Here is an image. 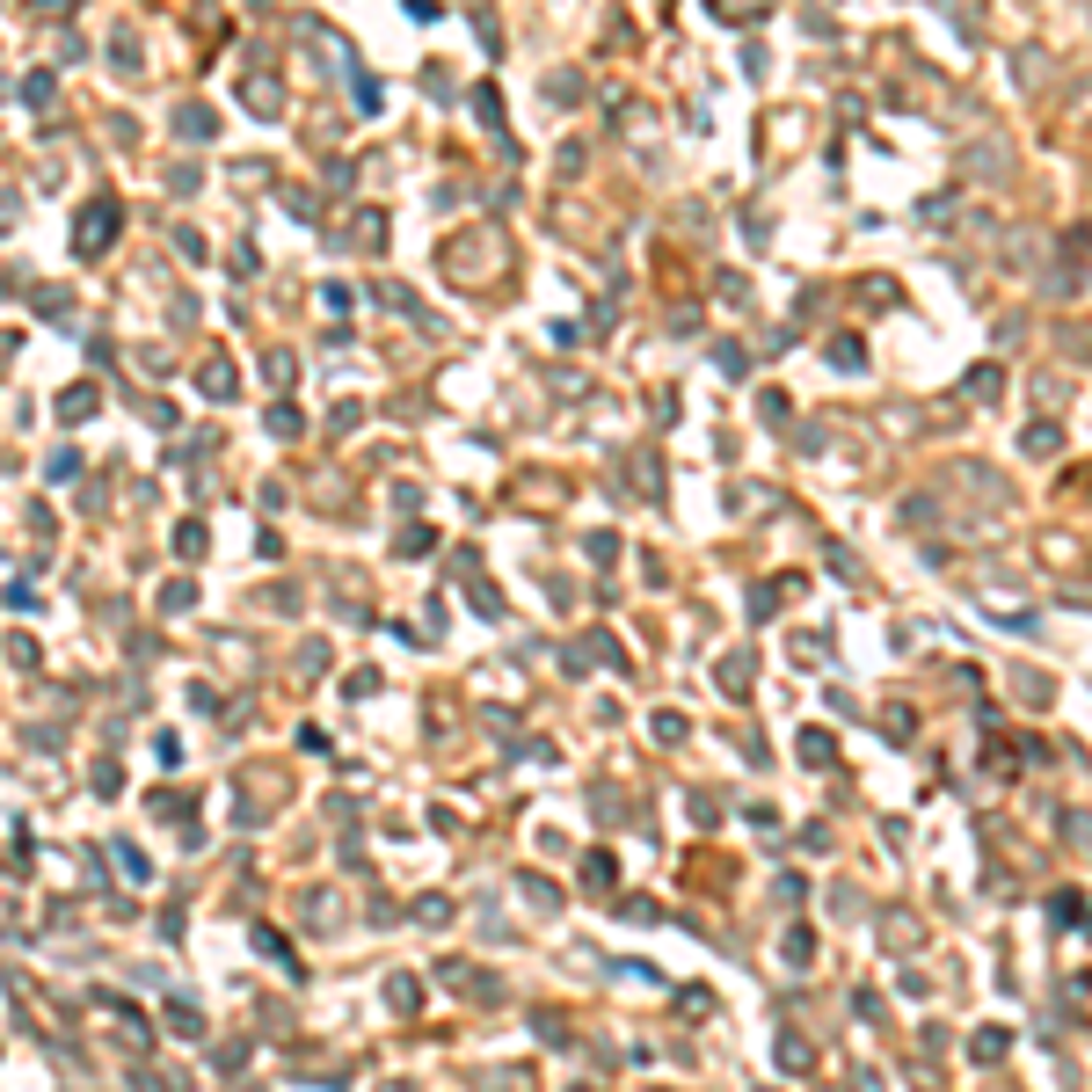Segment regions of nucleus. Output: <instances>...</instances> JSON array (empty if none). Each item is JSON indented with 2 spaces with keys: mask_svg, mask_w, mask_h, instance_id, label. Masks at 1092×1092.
<instances>
[{
  "mask_svg": "<svg viewBox=\"0 0 1092 1092\" xmlns=\"http://www.w3.org/2000/svg\"><path fill=\"white\" fill-rule=\"evenodd\" d=\"M110 233H117V197H95V204L81 211V226H73V248H81V255H103Z\"/></svg>",
  "mask_w": 1092,
  "mask_h": 1092,
  "instance_id": "obj_2",
  "label": "nucleus"
},
{
  "mask_svg": "<svg viewBox=\"0 0 1092 1092\" xmlns=\"http://www.w3.org/2000/svg\"><path fill=\"white\" fill-rule=\"evenodd\" d=\"M758 7H773V0H714L721 22H743V15H758Z\"/></svg>",
  "mask_w": 1092,
  "mask_h": 1092,
  "instance_id": "obj_3",
  "label": "nucleus"
},
{
  "mask_svg": "<svg viewBox=\"0 0 1092 1092\" xmlns=\"http://www.w3.org/2000/svg\"><path fill=\"white\" fill-rule=\"evenodd\" d=\"M445 270H452L460 285H488V277H503V233H495V226H481L473 241H452Z\"/></svg>",
  "mask_w": 1092,
  "mask_h": 1092,
  "instance_id": "obj_1",
  "label": "nucleus"
},
{
  "mask_svg": "<svg viewBox=\"0 0 1092 1092\" xmlns=\"http://www.w3.org/2000/svg\"><path fill=\"white\" fill-rule=\"evenodd\" d=\"M1027 452H1056V423H1034L1027 430Z\"/></svg>",
  "mask_w": 1092,
  "mask_h": 1092,
  "instance_id": "obj_4",
  "label": "nucleus"
}]
</instances>
